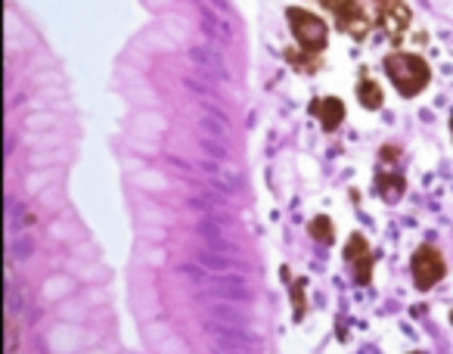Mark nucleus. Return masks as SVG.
Wrapping results in <instances>:
<instances>
[{
  "label": "nucleus",
  "mask_w": 453,
  "mask_h": 354,
  "mask_svg": "<svg viewBox=\"0 0 453 354\" xmlns=\"http://www.w3.org/2000/svg\"><path fill=\"white\" fill-rule=\"evenodd\" d=\"M385 75L391 78V84L397 87L400 97H416L429 87L432 81V69L419 53H404V50H394L385 56Z\"/></svg>",
  "instance_id": "obj_1"
},
{
  "label": "nucleus",
  "mask_w": 453,
  "mask_h": 354,
  "mask_svg": "<svg viewBox=\"0 0 453 354\" xmlns=\"http://www.w3.org/2000/svg\"><path fill=\"white\" fill-rule=\"evenodd\" d=\"M286 19L292 25V35H295L298 47L304 50L307 56H320L326 50V40H329V25H326L317 13L304 10V6H289Z\"/></svg>",
  "instance_id": "obj_2"
},
{
  "label": "nucleus",
  "mask_w": 453,
  "mask_h": 354,
  "mask_svg": "<svg viewBox=\"0 0 453 354\" xmlns=\"http://www.w3.org/2000/svg\"><path fill=\"white\" fill-rule=\"evenodd\" d=\"M410 267H413V283L419 292H429L434 286L441 283V276L447 274V264H444V255L434 246L429 242H422L416 252H413V261H410Z\"/></svg>",
  "instance_id": "obj_3"
},
{
  "label": "nucleus",
  "mask_w": 453,
  "mask_h": 354,
  "mask_svg": "<svg viewBox=\"0 0 453 354\" xmlns=\"http://www.w3.org/2000/svg\"><path fill=\"white\" fill-rule=\"evenodd\" d=\"M326 10L335 13V19H339V28L345 31L351 38H366V31H370V16L363 13V6L357 3V0H320Z\"/></svg>",
  "instance_id": "obj_4"
},
{
  "label": "nucleus",
  "mask_w": 453,
  "mask_h": 354,
  "mask_svg": "<svg viewBox=\"0 0 453 354\" xmlns=\"http://www.w3.org/2000/svg\"><path fill=\"white\" fill-rule=\"evenodd\" d=\"M376 19L391 38H400L410 28V6L404 0H376Z\"/></svg>",
  "instance_id": "obj_5"
},
{
  "label": "nucleus",
  "mask_w": 453,
  "mask_h": 354,
  "mask_svg": "<svg viewBox=\"0 0 453 354\" xmlns=\"http://www.w3.org/2000/svg\"><path fill=\"white\" fill-rule=\"evenodd\" d=\"M345 261L354 267V280L360 286L370 283V276H373V252H370V246H366V239L360 233L351 236V242L345 249Z\"/></svg>",
  "instance_id": "obj_6"
},
{
  "label": "nucleus",
  "mask_w": 453,
  "mask_h": 354,
  "mask_svg": "<svg viewBox=\"0 0 453 354\" xmlns=\"http://www.w3.org/2000/svg\"><path fill=\"white\" fill-rule=\"evenodd\" d=\"M310 115L320 118V124L326 131H335L341 124V118H345V106H341L339 97H317L310 103Z\"/></svg>",
  "instance_id": "obj_7"
},
{
  "label": "nucleus",
  "mask_w": 453,
  "mask_h": 354,
  "mask_svg": "<svg viewBox=\"0 0 453 354\" xmlns=\"http://www.w3.org/2000/svg\"><path fill=\"white\" fill-rule=\"evenodd\" d=\"M357 99H360V106L363 109H382V103H385V97H382V87L376 84L370 75H360V81H357Z\"/></svg>",
  "instance_id": "obj_8"
},
{
  "label": "nucleus",
  "mask_w": 453,
  "mask_h": 354,
  "mask_svg": "<svg viewBox=\"0 0 453 354\" xmlns=\"http://www.w3.org/2000/svg\"><path fill=\"white\" fill-rule=\"evenodd\" d=\"M307 230H310V236H314L317 242H323V246H332V242H335V230H332V221H329V217H326V215H317L314 221H310V227H307Z\"/></svg>",
  "instance_id": "obj_9"
},
{
  "label": "nucleus",
  "mask_w": 453,
  "mask_h": 354,
  "mask_svg": "<svg viewBox=\"0 0 453 354\" xmlns=\"http://www.w3.org/2000/svg\"><path fill=\"white\" fill-rule=\"evenodd\" d=\"M450 134H453V121H450Z\"/></svg>",
  "instance_id": "obj_10"
},
{
  "label": "nucleus",
  "mask_w": 453,
  "mask_h": 354,
  "mask_svg": "<svg viewBox=\"0 0 453 354\" xmlns=\"http://www.w3.org/2000/svg\"><path fill=\"white\" fill-rule=\"evenodd\" d=\"M450 320H453V314H450Z\"/></svg>",
  "instance_id": "obj_11"
}]
</instances>
